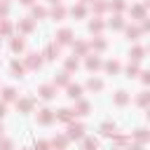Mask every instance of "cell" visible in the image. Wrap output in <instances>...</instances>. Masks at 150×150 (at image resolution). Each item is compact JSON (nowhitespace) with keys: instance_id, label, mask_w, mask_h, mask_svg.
Instances as JSON below:
<instances>
[{"instance_id":"cell-1","label":"cell","mask_w":150,"mask_h":150,"mask_svg":"<svg viewBox=\"0 0 150 150\" xmlns=\"http://www.w3.org/2000/svg\"><path fill=\"white\" fill-rule=\"evenodd\" d=\"M56 38H59V42H61V45H68V42L73 40V33H70V28H61Z\"/></svg>"},{"instance_id":"cell-29","label":"cell","mask_w":150,"mask_h":150,"mask_svg":"<svg viewBox=\"0 0 150 150\" xmlns=\"http://www.w3.org/2000/svg\"><path fill=\"white\" fill-rule=\"evenodd\" d=\"M136 70H138V66H131V63L127 66V73H129V77H134V75H136Z\"/></svg>"},{"instance_id":"cell-30","label":"cell","mask_w":150,"mask_h":150,"mask_svg":"<svg viewBox=\"0 0 150 150\" xmlns=\"http://www.w3.org/2000/svg\"><path fill=\"white\" fill-rule=\"evenodd\" d=\"M110 26H112V28H122V19L115 16V21H110Z\"/></svg>"},{"instance_id":"cell-36","label":"cell","mask_w":150,"mask_h":150,"mask_svg":"<svg viewBox=\"0 0 150 150\" xmlns=\"http://www.w3.org/2000/svg\"><path fill=\"white\" fill-rule=\"evenodd\" d=\"M112 7H115V9H124V2H122V0H115V5H112Z\"/></svg>"},{"instance_id":"cell-4","label":"cell","mask_w":150,"mask_h":150,"mask_svg":"<svg viewBox=\"0 0 150 150\" xmlns=\"http://www.w3.org/2000/svg\"><path fill=\"white\" fill-rule=\"evenodd\" d=\"M40 96H42L45 101H49V98H54V87H49V84H45V87H40Z\"/></svg>"},{"instance_id":"cell-37","label":"cell","mask_w":150,"mask_h":150,"mask_svg":"<svg viewBox=\"0 0 150 150\" xmlns=\"http://www.w3.org/2000/svg\"><path fill=\"white\" fill-rule=\"evenodd\" d=\"M7 12H9V7H7L5 2H0V14H7Z\"/></svg>"},{"instance_id":"cell-32","label":"cell","mask_w":150,"mask_h":150,"mask_svg":"<svg viewBox=\"0 0 150 150\" xmlns=\"http://www.w3.org/2000/svg\"><path fill=\"white\" fill-rule=\"evenodd\" d=\"M94 47H96V49H105V40H96Z\"/></svg>"},{"instance_id":"cell-22","label":"cell","mask_w":150,"mask_h":150,"mask_svg":"<svg viewBox=\"0 0 150 150\" xmlns=\"http://www.w3.org/2000/svg\"><path fill=\"white\" fill-rule=\"evenodd\" d=\"M77 110H80V115H87V110H89V103H87V101H80Z\"/></svg>"},{"instance_id":"cell-35","label":"cell","mask_w":150,"mask_h":150,"mask_svg":"<svg viewBox=\"0 0 150 150\" xmlns=\"http://www.w3.org/2000/svg\"><path fill=\"white\" fill-rule=\"evenodd\" d=\"M35 150H47V143H45V141H40V143H35Z\"/></svg>"},{"instance_id":"cell-43","label":"cell","mask_w":150,"mask_h":150,"mask_svg":"<svg viewBox=\"0 0 150 150\" xmlns=\"http://www.w3.org/2000/svg\"><path fill=\"white\" fill-rule=\"evenodd\" d=\"M49 2H59V0H49Z\"/></svg>"},{"instance_id":"cell-5","label":"cell","mask_w":150,"mask_h":150,"mask_svg":"<svg viewBox=\"0 0 150 150\" xmlns=\"http://www.w3.org/2000/svg\"><path fill=\"white\" fill-rule=\"evenodd\" d=\"M56 120H61V122H70L73 120V110H68V108H63V110H59V115H54Z\"/></svg>"},{"instance_id":"cell-39","label":"cell","mask_w":150,"mask_h":150,"mask_svg":"<svg viewBox=\"0 0 150 150\" xmlns=\"http://www.w3.org/2000/svg\"><path fill=\"white\" fill-rule=\"evenodd\" d=\"M136 138H138V141H145V134H143V129H138V134H136Z\"/></svg>"},{"instance_id":"cell-20","label":"cell","mask_w":150,"mask_h":150,"mask_svg":"<svg viewBox=\"0 0 150 150\" xmlns=\"http://www.w3.org/2000/svg\"><path fill=\"white\" fill-rule=\"evenodd\" d=\"M105 70H108V73H117V70H120V63L110 61V63H105Z\"/></svg>"},{"instance_id":"cell-40","label":"cell","mask_w":150,"mask_h":150,"mask_svg":"<svg viewBox=\"0 0 150 150\" xmlns=\"http://www.w3.org/2000/svg\"><path fill=\"white\" fill-rule=\"evenodd\" d=\"M5 110H7V108H5V103H0V117L5 115Z\"/></svg>"},{"instance_id":"cell-26","label":"cell","mask_w":150,"mask_h":150,"mask_svg":"<svg viewBox=\"0 0 150 150\" xmlns=\"http://www.w3.org/2000/svg\"><path fill=\"white\" fill-rule=\"evenodd\" d=\"M9 30H12V26H9L7 21H2V23H0V33H5V35H7Z\"/></svg>"},{"instance_id":"cell-10","label":"cell","mask_w":150,"mask_h":150,"mask_svg":"<svg viewBox=\"0 0 150 150\" xmlns=\"http://www.w3.org/2000/svg\"><path fill=\"white\" fill-rule=\"evenodd\" d=\"M115 103H117V105L129 103V94H127V91H117V94H115Z\"/></svg>"},{"instance_id":"cell-2","label":"cell","mask_w":150,"mask_h":150,"mask_svg":"<svg viewBox=\"0 0 150 150\" xmlns=\"http://www.w3.org/2000/svg\"><path fill=\"white\" fill-rule=\"evenodd\" d=\"M52 120H54V112H52V110H47V108L40 110V115H38V122H40V124H49Z\"/></svg>"},{"instance_id":"cell-15","label":"cell","mask_w":150,"mask_h":150,"mask_svg":"<svg viewBox=\"0 0 150 150\" xmlns=\"http://www.w3.org/2000/svg\"><path fill=\"white\" fill-rule=\"evenodd\" d=\"M96 148H98V141L96 138H87L84 141V150H96Z\"/></svg>"},{"instance_id":"cell-44","label":"cell","mask_w":150,"mask_h":150,"mask_svg":"<svg viewBox=\"0 0 150 150\" xmlns=\"http://www.w3.org/2000/svg\"><path fill=\"white\" fill-rule=\"evenodd\" d=\"M0 134H2V124H0Z\"/></svg>"},{"instance_id":"cell-13","label":"cell","mask_w":150,"mask_h":150,"mask_svg":"<svg viewBox=\"0 0 150 150\" xmlns=\"http://www.w3.org/2000/svg\"><path fill=\"white\" fill-rule=\"evenodd\" d=\"M63 14H66V9H63V7H61V5H59V7H54V9H52V16H54V19H56V21H61V16H63Z\"/></svg>"},{"instance_id":"cell-9","label":"cell","mask_w":150,"mask_h":150,"mask_svg":"<svg viewBox=\"0 0 150 150\" xmlns=\"http://www.w3.org/2000/svg\"><path fill=\"white\" fill-rule=\"evenodd\" d=\"M87 87H89L91 91H101V89H103V82H101V80H96V77H91V80L87 82Z\"/></svg>"},{"instance_id":"cell-12","label":"cell","mask_w":150,"mask_h":150,"mask_svg":"<svg viewBox=\"0 0 150 150\" xmlns=\"http://www.w3.org/2000/svg\"><path fill=\"white\" fill-rule=\"evenodd\" d=\"M2 98H5V101H14V98H16V91H14L12 87H7V89L2 91Z\"/></svg>"},{"instance_id":"cell-21","label":"cell","mask_w":150,"mask_h":150,"mask_svg":"<svg viewBox=\"0 0 150 150\" xmlns=\"http://www.w3.org/2000/svg\"><path fill=\"white\" fill-rule=\"evenodd\" d=\"M101 28H103V23H101V21H91V23H89V30H91V33H94V30L98 33Z\"/></svg>"},{"instance_id":"cell-7","label":"cell","mask_w":150,"mask_h":150,"mask_svg":"<svg viewBox=\"0 0 150 150\" xmlns=\"http://www.w3.org/2000/svg\"><path fill=\"white\" fill-rule=\"evenodd\" d=\"M82 131H84L82 124H70V134H68V136H70V138H82Z\"/></svg>"},{"instance_id":"cell-38","label":"cell","mask_w":150,"mask_h":150,"mask_svg":"<svg viewBox=\"0 0 150 150\" xmlns=\"http://www.w3.org/2000/svg\"><path fill=\"white\" fill-rule=\"evenodd\" d=\"M138 103H141V105H145V91H141V96H138Z\"/></svg>"},{"instance_id":"cell-27","label":"cell","mask_w":150,"mask_h":150,"mask_svg":"<svg viewBox=\"0 0 150 150\" xmlns=\"http://www.w3.org/2000/svg\"><path fill=\"white\" fill-rule=\"evenodd\" d=\"M45 14H47L45 7H35V9H33V16H45Z\"/></svg>"},{"instance_id":"cell-28","label":"cell","mask_w":150,"mask_h":150,"mask_svg":"<svg viewBox=\"0 0 150 150\" xmlns=\"http://www.w3.org/2000/svg\"><path fill=\"white\" fill-rule=\"evenodd\" d=\"M73 14H75V16H84V7H82V5H80V7H73Z\"/></svg>"},{"instance_id":"cell-14","label":"cell","mask_w":150,"mask_h":150,"mask_svg":"<svg viewBox=\"0 0 150 150\" xmlns=\"http://www.w3.org/2000/svg\"><path fill=\"white\" fill-rule=\"evenodd\" d=\"M98 66H101V61H98L96 56H89V59H87V68H89V70H94V68H98Z\"/></svg>"},{"instance_id":"cell-19","label":"cell","mask_w":150,"mask_h":150,"mask_svg":"<svg viewBox=\"0 0 150 150\" xmlns=\"http://www.w3.org/2000/svg\"><path fill=\"white\" fill-rule=\"evenodd\" d=\"M12 73H14V75H16V77H19V75H21V73H23V66H21V63H16V61H14V63H12Z\"/></svg>"},{"instance_id":"cell-41","label":"cell","mask_w":150,"mask_h":150,"mask_svg":"<svg viewBox=\"0 0 150 150\" xmlns=\"http://www.w3.org/2000/svg\"><path fill=\"white\" fill-rule=\"evenodd\" d=\"M129 150H141V145H134V148H129Z\"/></svg>"},{"instance_id":"cell-17","label":"cell","mask_w":150,"mask_h":150,"mask_svg":"<svg viewBox=\"0 0 150 150\" xmlns=\"http://www.w3.org/2000/svg\"><path fill=\"white\" fill-rule=\"evenodd\" d=\"M16 105H19L21 110H30V105H33V101H30V98H23V101H19Z\"/></svg>"},{"instance_id":"cell-25","label":"cell","mask_w":150,"mask_h":150,"mask_svg":"<svg viewBox=\"0 0 150 150\" xmlns=\"http://www.w3.org/2000/svg\"><path fill=\"white\" fill-rule=\"evenodd\" d=\"M66 68H68V70H75V68H77V61H75V59H68V61H66Z\"/></svg>"},{"instance_id":"cell-6","label":"cell","mask_w":150,"mask_h":150,"mask_svg":"<svg viewBox=\"0 0 150 150\" xmlns=\"http://www.w3.org/2000/svg\"><path fill=\"white\" fill-rule=\"evenodd\" d=\"M68 96H70V98H80V96H82V87H80V84H70V87H68Z\"/></svg>"},{"instance_id":"cell-3","label":"cell","mask_w":150,"mask_h":150,"mask_svg":"<svg viewBox=\"0 0 150 150\" xmlns=\"http://www.w3.org/2000/svg\"><path fill=\"white\" fill-rule=\"evenodd\" d=\"M26 63H28V68H38V66L42 63V59H40V54H28Z\"/></svg>"},{"instance_id":"cell-31","label":"cell","mask_w":150,"mask_h":150,"mask_svg":"<svg viewBox=\"0 0 150 150\" xmlns=\"http://www.w3.org/2000/svg\"><path fill=\"white\" fill-rule=\"evenodd\" d=\"M21 30H26V33L33 30V23H30V21H23V23H21Z\"/></svg>"},{"instance_id":"cell-11","label":"cell","mask_w":150,"mask_h":150,"mask_svg":"<svg viewBox=\"0 0 150 150\" xmlns=\"http://www.w3.org/2000/svg\"><path fill=\"white\" fill-rule=\"evenodd\" d=\"M101 131H103L105 136H115V124H110V122H103V124H101Z\"/></svg>"},{"instance_id":"cell-45","label":"cell","mask_w":150,"mask_h":150,"mask_svg":"<svg viewBox=\"0 0 150 150\" xmlns=\"http://www.w3.org/2000/svg\"><path fill=\"white\" fill-rule=\"evenodd\" d=\"M26 150H30V148H26Z\"/></svg>"},{"instance_id":"cell-18","label":"cell","mask_w":150,"mask_h":150,"mask_svg":"<svg viewBox=\"0 0 150 150\" xmlns=\"http://www.w3.org/2000/svg\"><path fill=\"white\" fill-rule=\"evenodd\" d=\"M131 59H136V61L143 59V49H141V47H134V49H131Z\"/></svg>"},{"instance_id":"cell-24","label":"cell","mask_w":150,"mask_h":150,"mask_svg":"<svg viewBox=\"0 0 150 150\" xmlns=\"http://www.w3.org/2000/svg\"><path fill=\"white\" fill-rule=\"evenodd\" d=\"M73 49H77L80 54H84V52H87V45H84V42H77V45H73Z\"/></svg>"},{"instance_id":"cell-34","label":"cell","mask_w":150,"mask_h":150,"mask_svg":"<svg viewBox=\"0 0 150 150\" xmlns=\"http://www.w3.org/2000/svg\"><path fill=\"white\" fill-rule=\"evenodd\" d=\"M54 145H59V148H66V138H63V136H61V138H59V141H54Z\"/></svg>"},{"instance_id":"cell-8","label":"cell","mask_w":150,"mask_h":150,"mask_svg":"<svg viewBox=\"0 0 150 150\" xmlns=\"http://www.w3.org/2000/svg\"><path fill=\"white\" fill-rule=\"evenodd\" d=\"M45 56H47V59H56V56H59V45H49V47L45 49Z\"/></svg>"},{"instance_id":"cell-16","label":"cell","mask_w":150,"mask_h":150,"mask_svg":"<svg viewBox=\"0 0 150 150\" xmlns=\"http://www.w3.org/2000/svg\"><path fill=\"white\" fill-rule=\"evenodd\" d=\"M68 82V73H59V77H54V84H66Z\"/></svg>"},{"instance_id":"cell-33","label":"cell","mask_w":150,"mask_h":150,"mask_svg":"<svg viewBox=\"0 0 150 150\" xmlns=\"http://www.w3.org/2000/svg\"><path fill=\"white\" fill-rule=\"evenodd\" d=\"M94 9H96V12H103V9H105V2H96Z\"/></svg>"},{"instance_id":"cell-23","label":"cell","mask_w":150,"mask_h":150,"mask_svg":"<svg viewBox=\"0 0 150 150\" xmlns=\"http://www.w3.org/2000/svg\"><path fill=\"white\" fill-rule=\"evenodd\" d=\"M12 49H14V52H21V49H23V40H14V42H12Z\"/></svg>"},{"instance_id":"cell-42","label":"cell","mask_w":150,"mask_h":150,"mask_svg":"<svg viewBox=\"0 0 150 150\" xmlns=\"http://www.w3.org/2000/svg\"><path fill=\"white\" fill-rule=\"evenodd\" d=\"M21 2H23V5H30V2H33V0H21Z\"/></svg>"}]
</instances>
